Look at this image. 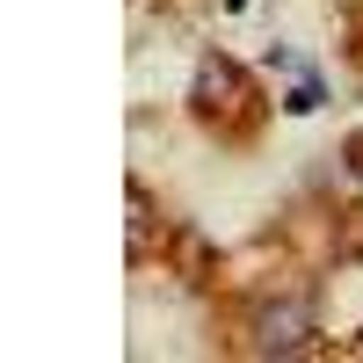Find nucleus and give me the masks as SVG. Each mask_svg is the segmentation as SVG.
<instances>
[{
    "label": "nucleus",
    "mask_w": 363,
    "mask_h": 363,
    "mask_svg": "<svg viewBox=\"0 0 363 363\" xmlns=\"http://www.w3.org/2000/svg\"><path fill=\"white\" fill-rule=\"evenodd\" d=\"M247 335H255V356H306L320 335V313H313L306 291H291V298H269Z\"/></svg>",
    "instance_id": "nucleus-1"
},
{
    "label": "nucleus",
    "mask_w": 363,
    "mask_h": 363,
    "mask_svg": "<svg viewBox=\"0 0 363 363\" xmlns=\"http://www.w3.org/2000/svg\"><path fill=\"white\" fill-rule=\"evenodd\" d=\"M363 255V211H349V233L335 240V262H356Z\"/></svg>",
    "instance_id": "nucleus-5"
},
{
    "label": "nucleus",
    "mask_w": 363,
    "mask_h": 363,
    "mask_svg": "<svg viewBox=\"0 0 363 363\" xmlns=\"http://www.w3.org/2000/svg\"><path fill=\"white\" fill-rule=\"evenodd\" d=\"M284 109H291V116H306V109H320V87H313V80H306V87H291V102H284Z\"/></svg>",
    "instance_id": "nucleus-6"
},
{
    "label": "nucleus",
    "mask_w": 363,
    "mask_h": 363,
    "mask_svg": "<svg viewBox=\"0 0 363 363\" xmlns=\"http://www.w3.org/2000/svg\"><path fill=\"white\" fill-rule=\"evenodd\" d=\"M182 269H189V284H203V269H211V255H203L196 233H182Z\"/></svg>",
    "instance_id": "nucleus-4"
},
{
    "label": "nucleus",
    "mask_w": 363,
    "mask_h": 363,
    "mask_svg": "<svg viewBox=\"0 0 363 363\" xmlns=\"http://www.w3.org/2000/svg\"><path fill=\"white\" fill-rule=\"evenodd\" d=\"M196 116L233 124V131L255 124V87H247V73H240L233 58H203L196 66Z\"/></svg>",
    "instance_id": "nucleus-2"
},
{
    "label": "nucleus",
    "mask_w": 363,
    "mask_h": 363,
    "mask_svg": "<svg viewBox=\"0 0 363 363\" xmlns=\"http://www.w3.org/2000/svg\"><path fill=\"white\" fill-rule=\"evenodd\" d=\"M342 160H349V174H356V182H363V131H356V138H349V145H342Z\"/></svg>",
    "instance_id": "nucleus-7"
},
{
    "label": "nucleus",
    "mask_w": 363,
    "mask_h": 363,
    "mask_svg": "<svg viewBox=\"0 0 363 363\" xmlns=\"http://www.w3.org/2000/svg\"><path fill=\"white\" fill-rule=\"evenodd\" d=\"M124 218H131L124 225V255L131 262H153V196H145L138 182H131V196H124Z\"/></svg>",
    "instance_id": "nucleus-3"
}]
</instances>
